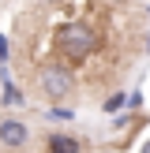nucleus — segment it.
I'll return each instance as SVG.
<instances>
[{
	"label": "nucleus",
	"instance_id": "obj_1",
	"mask_svg": "<svg viewBox=\"0 0 150 153\" xmlns=\"http://www.w3.org/2000/svg\"><path fill=\"white\" fill-rule=\"evenodd\" d=\"M60 49H64L68 60H86L90 52L98 49V34L86 22H71V26L60 30Z\"/></svg>",
	"mask_w": 150,
	"mask_h": 153
},
{
	"label": "nucleus",
	"instance_id": "obj_2",
	"mask_svg": "<svg viewBox=\"0 0 150 153\" xmlns=\"http://www.w3.org/2000/svg\"><path fill=\"white\" fill-rule=\"evenodd\" d=\"M38 86H41V94L49 97V101H64V97H71L75 79H71V71H68V67L49 64V67L41 71V79H38Z\"/></svg>",
	"mask_w": 150,
	"mask_h": 153
},
{
	"label": "nucleus",
	"instance_id": "obj_3",
	"mask_svg": "<svg viewBox=\"0 0 150 153\" xmlns=\"http://www.w3.org/2000/svg\"><path fill=\"white\" fill-rule=\"evenodd\" d=\"M26 138H30V127L22 123V120H15V116L0 120V142H4L8 149H22Z\"/></svg>",
	"mask_w": 150,
	"mask_h": 153
},
{
	"label": "nucleus",
	"instance_id": "obj_4",
	"mask_svg": "<svg viewBox=\"0 0 150 153\" xmlns=\"http://www.w3.org/2000/svg\"><path fill=\"white\" fill-rule=\"evenodd\" d=\"M49 153H79L75 134H49Z\"/></svg>",
	"mask_w": 150,
	"mask_h": 153
},
{
	"label": "nucleus",
	"instance_id": "obj_5",
	"mask_svg": "<svg viewBox=\"0 0 150 153\" xmlns=\"http://www.w3.org/2000/svg\"><path fill=\"white\" fill-rule=\"evenodd\" d=\"M0 101H4V105H22L26 97H22V90H19V86H11V82H8V86H4V97H0Z\"/></svg>",
	"mask_w": 150,
	"mask_h": 153
},
{
	"label": "nucleus",
	"instance_id": "obj_6",
	"mask_svg": "<svg viewBox=\"0 0 150 153\" xmlns=\"http://www.w3.org/2000/svg\"><path fill=\"white\" fill-rule=\"evenodd\" d=\"M120 105H124V97H120V94H116V97H109V101H105V112H116Z\"/></svg>",
	"mask_w": 150,
	"mask_h": 153
},
{
	"label": "nucleus",
	"instance_id": "obj_7",
	"mask_svg": "<svg viewBox=\"0 0 150 153\" xmlns=\"http://www.w3.org/2000/svg\"><path fill=\"white\" fill-rule=\"evenodd\" d=\"M0 56H4V41H0Z\"/></svg>",
	"mask_w": 150,
	"mask_h": 153
},
{
	"label": "nucleus",
	"instance_id": "obj_8",
	"mask_svg": "<svg viewBox=\"0 0 150 153\" xmlns=\"http://www.w3.org/2000/svg\"><path fill=\"white\" fill-rule=\"evenodd\" d=\"M45 4H56V0H45Z\"/></svg>",
	"mask_w": 150,
	"mask_h": 153
}]
</instances>
